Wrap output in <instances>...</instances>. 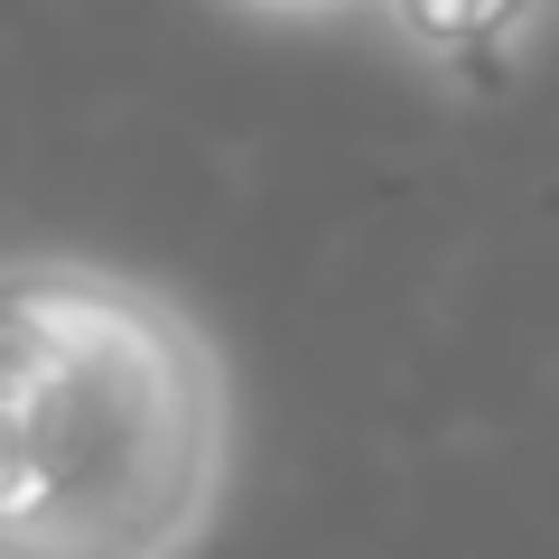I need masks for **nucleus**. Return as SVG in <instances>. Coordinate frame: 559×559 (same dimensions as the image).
I'll return each mask as SVG.
<instances>
[{
	"mask_svg": "<svg viewBox=\"0 0 559 559\" xmlns=\"http://www.w3.org/2000/svg\"><path fill=\"white\" fill-rule=\"evenodd\" d=\"M234 382L168 289L0 261V559H187L224 513Z\"/></svg>",
	"mask_w": 559,
	"mask_h": 559,
	"instance_id": "obj_1",
	"label": "nucleus"
},
{
	"mask_svg": "<svg viewBox=\"0 0 559 559\" xmlns=\"http://www.w3.org/2000/svg\"><path fill=\"white\" fill-rule=\"evenodd\" d=\"M392 38L448 84H503L532 38L550 28V0H382Z\"/></svg>",
	"mask_w": 559,
	"mask_h": 559,
	"instance_id": "obj_2",
	"label": "nucleus"
},
{
	"mask_svg": "<svg viewBox=\"0 0 559 559\" xmlns=\"http://www.w3.org/2000/svg\"><path fill=\"white\" fill-rule=\"evenodd\" d=\"M261 20H326V10H355V0H242Z\"/></svg>",
	"mask_w": 559,
	"mask_h": 559,
	"instance_id": "obj_3",
	"label": "nucleus"
}]
</instances>
